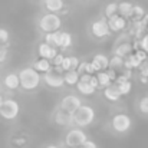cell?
Returning <instances> with one entry per match:
<instances>
[{
    "instance_id": "cell-19",
    "label": "cell",
    "mask_w": 148,
    "mask_h": 148,
    "mask_svg": "<svg viewBox=\"0 0 148 148\" xmlns=\"http://www.w3.org/2000/svg\"><path fill=\"white\" fill-rule=\"evenodd\" d=\"M63 79H65V84L66 85L76 86L78 82H79V79H81V75L78 73V71H68V72H65Z\"/></svg>"
},
{
    "instance_id": "cell-44",
    "label": "cell",
    "mask_w": 148,
    "mask_h": 148,
    "mask_svg": "<svg viewBox=\"0 0 148 148\" xmlns=\"http://www.w3.org/2000/svg\"><path fill=\"white\" fill-rule=\"evenodd\" d=\"M0 95H1V85H0Z\"/></svg>"
},
{
    "instance_id": "cell-12",
    "label": "cell",
    "mask_w": 148,
    "mask_h": 148,
    "mask_svg": "<svg viewBox=\"0 0 148 148\" xmlns=\"http://www.w3.org/2000/svg\"><path fill=\"white\" fill-rule=\"evenodd\" d=\"M91 62H92L94 68L97 69V72H101V71H103V69H108V68H109V59H108L105 55H102V53L95 55V56H94V59H92Z\"/></svg>"
},
{
    "instance_id": "cell-34",
    "label": "cell",
    "mask_w": 148,
    "mask_h": 148,
    "mask_svg": "<svg viewBox=\"0 0 148 148\" xmlns=\"http://www.w3.org/2000/svg\"><path fill=\"white\" fill-rule=\"evenodd\" d=\"M85 73H88V75H95V73H98L97 69L94 68L92 62H86V65H85Z\"/></svg>"
},
{
    "instance_id": "cell-33",
    "label": "cell",
    "mask_w": 148,
    "mask_h": 148,
    "mask_svg": "<svg viewBox=\"0 0 148 148\" xmlns=\"http://www.w3.org/2000/svg\"><path fill=\"white\" fill-rule=\"evenodd\" d=\"M140 46H141V50H144L145 53H148V33L141 38V40H140Z\"/></svg>"
},
{
    "instance_id": "cell-13",
    "label": "cell",
    "mask_w": 148,
    "mask_h": 148,
    "mask_svg": "<svg viewBox=\"0 0 148 148\" xmlns=\"http://www.w3.org/2000/svg\"><path fill=\"white\" fill-rule=\"evenodd\" d=\"M55 122H56L58 125L68 127V125H71V124L73 122V118H72L71 114H68V112L59 109V111H56V114H55Z\"/></svg>"
},
{
    "instance_id": "cell-9",
    "label": "cell",
    "mask_w": 148,
    "mask_h": 148,
    "mask_svg": "<svg viewBox=\"0 0 148 148\" xmlns=\"http://www.w3.org/2000/svg\"><path fill=\"white\" fill-rule=\"evenodd\" d=\"M43 81L46 82V85H49L50 88H62L65 85V79L63 75L60 73H55V72H48L43 75Z\"/></svg>"
},
{
    "instance_id": "cell-1",
    "label": "cell",
    "mask_w": 148,
    "mask_h": 148,
    "mask_svg": "<svg viewBox=\"0 0 148 148\" xmlns=\"http://www.w3.org/2000/svg\"><path fill=\"white\" fill-rule=\"evenodd\" d=\"M19 79H20V86L25 91H33L40 84V73L35 68H25L20 71Z\"/></svg>"
},
{
    "instance_id": "cell-17",
    "label": "cell",
    "mask_w": 148,
    "mask_h": 148,
    "mask_svg": "<svg viewBox=\"0 0 148 148\" xmlns=\"http://www.w3.org/2000/svg\"><path fill=\"white\" fill-rule=\"evenodd\" d=\"M103 95H105V98L108 99V101H111V102H116V101H119V98H121V94H119L116 85H111V86L105 88L103 89Z\"/></svg>"
},
{
    "instance_id": "cell-21",
    "label": "cell",
    "mask_w": 148,
    "mask_h": 148,
    "mask_svg": "<svg viewBox=\"0 0 148 148\" xmlns=\"http://www.w3.org/2000/svg\"><path fill=\"white\" fill-rule=\"evenodd\" d=\"M97 79H98V84H99V86L101 88H108V86H111L112 85V79H111V76H109V73L108 72H98L97 73Z\"/></svg>"
},
{
    "instance_id": "cell-15",
    "label": "cell",
    "mask_w": 148,
    "mask_h": 148,
    "mask_svg": "<svg viewBox=\"0 0 148 148\" xmlns=\"http://www.w3.org/2000/svg\"><path fill=\"white\" fill-rule=\"evenodd\" d=\"M3 82H4V86L7 89H12V91H14V89H17L20 86V79H19V75H16V73L6 75Z\"/></svg>"
},
{
    "instance_id": "cell-41",
    "label": "cell",
    "mask_w": 148,
    "mask_h": 148,
    "mask_svg": "<svg viewBox=\"0 0 148 148\" xmlns=\"http://www.w3.org/2000/svg\"><path fill=\"white\" fill-rule=\"evenodd\" d=\"M141 82H143V84H147V82H148V78H145V76H141Z\"/></svg>"
},
{
    "instance_id": "cell-23",
    "label": "cell",
    "mask_w": 148,
    "mask_h": 148,
    "mask_svg": "<svg viewBox=\"0 0 148 148\" xmlns=\"http://www.w3.org/2000/svg\"><path fill=\"white\" fill-rule=\"evenodd\" d=\"M76 89L82 94V95H86V97H89V95H92L97 89L89 84V82H82V81H79L78 82V85H76Z\"/></svg>"
},
{
    "instance_id": "cell-26",
    "label": "cell",
    "mask_w": 148,
    "mask_h": 148,
    "mask_svg": "<svg viewBox=\"0 0 148 148\" xmlns=\"http://www.w3.org/2000/svg\"><path fill=\"white\" fill-rule=\"evenodd\" d=\"M59 35H60V32H59V30H58V32H52V33H46V35H45V42H46L48 45H50V46L58 48Z\"/></svg>"
},
{
    "instance_id": "cell-40",
    "label": "cell",
    "mask_w": 148,
    "mask_h": 148,
    "mask_svg": "<svg viewBox=\"0 0 148 148\" xmlns=\"http://www.w3.org/2000/svg\"><path fill=\"white\" fill-rule=\"evenodd\" d=\"M141 76H145V78H148V62L141 68Z\"/></svg>"
},
{
    "instance_id": "cell-31",
    "label": "cell",
    "mask_w": 148,
    "mask_h": 148,
    "mask_svg": "<svg viewBox=\"0 0 148 148\" xmlns=\"http://www.w3.org/2000/svg\"><path fill=\"white\" fill-rule=\"evenodd\" d=\"M138 109L143 115H148V95L147 97H143L138 102Z\"/></svg>"
},
{
    "instance_id": "cell-8",
    "label": "cell",
    "mask_w": 148,
    "mask_h": 148,
    "mask_svg": "<svg viewBox=\"0 0 148 148\" xmlns=\"http://www.w3.org/2000/svg\"><path fill=\"white\" fill-rule=\"evenodd\" d=\"M91 32L97 38H105V36H108L111 33L109 26H108V20L106 19H99L97 22H94L92 26H91Z\"/></svg>"
},
{
    "instance_id": "cell-28",
    "label": "cell",
    "mask_w": 148,
    "mask_h": 148,
    "mask_svg": "<svg viewBox=\"0 0 148 148\" xmlns=\"http://www.w3.org/2000/svg\"><path fill=\"white\" fill-rule=\"evenodd\" d=\"M115 14H118V4L116 3H108L106 6H105V16L108 17V19H111L112 16H115Z\"/></svg>"
},
{
    "instance_id": "cell-2",
    "label": "cell",
    "mask_w": 148,
    "mask_h": 148,
    "mask_svg": "<svg viewBox=\"0 0 148 148\" xmlns=\"http://www.w3.org/2000/svg\"><path fill=\"white\" fill-rule=\"evenodd\" d=\"M72 118H73V124L75 125L84 128V127H88V125H91L94 122V119H95V111H94V108H91L88 105H82L72 115Z\"/></svg>"
},
{
    "instance_id": "cell-38",
    "label": "cell",
    "mask_w": 148,
    "mask_h": 148,
    "mask_svg": "<svg viewBox=\"0 0 148 148\" xmlns=\"http://www.w3.org/2000/svg\"><path fill=\"white\" fill-rule=\"evenodd\" d=\"M81 148H98V145H97L94 141L88 140V141H86V143H85V144H84V145H82Z\"/></svg>"
},
{
    "instance_id": "cell-35",
    "label": "cell",
    "mask_w": 148,
    "mask_h": 148,
    "mask_svg": "<svg viewBox=\"0 0 148 148\" xmlns=\"http://www.w3.org/2000/svg\"><path fill=\"white\" fill-rule=\"evenodd\" d=\"M63 59H65V56H63V55H60V53H58V56L52 60V63H53L56 68H60V66H62V63H63Z\"/></svg>"
},
{
    "instance_id": "cell-11",
    "label": "cell",
    "mask_w": 148,
    "mask_h": 148,
    "mask_svg": "<svg viewBox=\"0 0 148 148\" xmlns=\"http://www.w3.org/2000/svg\"><path fill=\"white\" fill-rule=\"evenodd\" d=\"M39 56L42 59H48V60H53L58 56V49L55 46H50L46 42L39 45Z\"/></svg>"
},
{
    "instance_id": "cell-42",
    "label": "cell",
    "mask_w": 148,
    "mask_h": 148,
    "mask_svg": "<svg viewBox=\"0 0 148 148\" xmlns=\"http://www.w3.org/2000/svg\"><path fill=\"white\" fill-rule=\"evenodd\" d=\"M45 148H59L58 145H55V144H49V145H46Z\"/></svg>"
},
{
    "instance_id": "cell-24",
    "label": "cell",
    "mask_w": 148,
    "mask_h": 148,
    "mask_svg": "<svg viewBox=\"0 0 148 148\" xmlns=\"http://www.w3.org/2000/svg\"><path fill=\"white\" fill-rule=\"evenodd\" d=\"M131 49H132L131 43H122V45L116 46L115 55L119 56V58H122V59H125V58H128V56L131 55Z\"/></svg>"
},
{
    "instance_id": "cell-3",
    "label": "cell",
    "mask_w": 148,
    "mask_h": 148,
    "mask_svg": "<svg viewBox=\"0 0 148 148\" xmlns=\"http://www.w3.org/2000/svg\"><path fill=\"white\" fill-rule=\"evenodd\" d=\"M60 25H62V20H60V17L56 13H46L39 20V27L45 33L58 32L59 27H60Z\"/></svg>"
},
{
    "instance_id": "cell-45",
    "label": "cell",
    "mask_w": 148,
    "mask_h": 148,
    "mask_svg": "<svg viewBox=\"0 0 148 148\" xmlns=\"http://www.w3.org/2000/svg\"><path fill=\"white\" fill-rule=\"evenodd\" d=\"M62 148H71V147H66V145H65V147H62Z\"/></svg>"
},
{
    "instance_id": "cell-39",
    "label": "cell",
    "mask_w": 148,
    "mask_h": 148,
    "mask_svg": "<svg viewBox=\"0 0 148 148\" xmlns=\"http://www.w3.org/2000/svg\"><path fill=\"white\" fill-rule=\"evenodd\" d=\"M89 84H91V85H92L95 89H97V88H99L98 79H97V76H95V75H92V76H91V79H89Z\"/></svg>"
},
{
    "instance_id": "cell-27",
    "label": "cell",
    "mask_w": 148,
    "mask_h": 148,
    "mask_svg": "<svg viewBox=\"0 0 148 148\" xmlns=\"http://www.w3.org/2000/svg\"><path fill=\"white\" fill-rule=\"evenodd\" d=\"M124 63H125V59H122V58L114 55V56L109 59V69H121V68L124 66Z\"/></svg>"
},
{
    "instance_id": "cell-25",
    "label": "cell",
    "mask_w": 148,
    "mask_h": 148,
    "mask_svg": "<svg viewBox=\"0 0 148 148\" xmlns=\"http://www.w3.org/2000/svg\"><path fill=\"white\" fill-rule=\"evenodd\" d=\"M141 63H143V62H141V60L138 59V56L134 53V55H130V56H128V59H125L124 66H125L127 69H134V68H138Z\"/></svg>"
},
{
    "instance_id": "cell-4",
    "label": "cell",
    "mask_w": 148,
    "mask_h": 148,
    "mask_svg": "<svg viewBox=\"0 0 148 148\" xmlns=\"http://www.w3.org/2000/svg\"><path fill=\"white\" fill-rule=\"evenodd\" d=\"M86 141H88L86 134L79 128H73V130L68 131V134L65 135V145L66 147L81 148Z\"/></svg>"
},
{
    "instance_id": "cell-22",
    "label": "cell",
    "mask_w": 148,
    "mask_h": 148,
    "mask_svg": "<svg viewBox=\"0 0 148 148\" xmlns=\"http://www.w3.org/2000/svg\"><path fill=\"white\" fill-rule=\"evenodd\" d=\"M71 45H72V36H71V33H68V32H60V35H59V42H58V48L68 49Z\"/></svg>"
},
{
    "instance_id": "cell-14",
    "label": "cell",
    "mask_w": 148,
    "mask_h": 148,
    "mask_svg": "<svg viewBox=\"0 0 148 148\" xmlns=\"http://www.w3.org/2000/svg\"><path fill=\"white\" fill-rule=\"evenodd\" d=\"M79 66V59L76 56H65L63 63H62V71H76Z\"/></svg>"
},
{
    "instance_id": "cell-6",
    "label": "cell",
    "mask_w": 148,
    "mask_h": 148,
    "mask_svg": "<svg viewBox=\"0 0 148 148\" xmlns=\"http://www.w3.org/2000/svg\"><path fill=\"white\" fill-rule=\"evenodd\" d=\"M20 112V106H19V102L14 101V99H4L1 108H0V116L10 121V119H14Z\"/></svg>"
},
{
    "instance_id": "cell-10",
    "label": "cell",
    "mask_w": 148,
    "mask_h": 148,
    "mask_svg": "<svg viewBox=\"0 0 148 148\" xmlns=\"http://www.w3.org/2000/svg\"><path fill=\"white\" fill-rule=\"evenodd\" d=\"M108 26H109L111 32L116 33V32H121V30H124L127 27V20L121 14H115L111 19H108Z\"/></svg>"
},
{
    "instance_id": "cell-43",
    "label": "cell",
    "mask_w": 148,
    "mask_h": 148,
    "mask_svg": "<svg viewBox=\"0 0 148 148\" xmlns=\"http://www.w3.org/2000/svg\"><path fill=\"white\" fill-rule=\"evenodd\" d=\"M3 102H4V99H3V97L0 95V108H1V105H3Z\"/></svg>"
},
{
    "instance_id": "cell-5",
    "label": "cell",
    "mask_w": 148,
    "mask_h": 148,
    "mask_svg": "<svg viewBox=\"0 0 148 148\" xmlns=\"http://www.w3.org/2000/svg\"><path fill=\"white\" fill-rule=\"evenodd\" d=\"M111 127L115 132L118 134H125L131 130L132 127V119L131 116H128L127 114H115L112 116V121H111Z\"/></svg>"
},
{
    "instance_id": "cell-20",
    "label": "cell",
    "mask_w": 148,
    "mask_h": 148,
    "mask_svg": "<svg viewBox=\"0 0 148 148\" xmlns=\"http://www.w3.org/2000/svg\"><path fill=\"white\" fill-rule=\"evenodd\" d=\"M33 68L38 72H42V73L52 72V63H50V60H48V59H39L38 62H35Z\"/></svg>"
},
{
    "instance_id": "cell-32",
    "label": "cell",
    "mask_w": 148,
    "mask_h": 148,
    "mask_svg": "<svg viewBox=\"0 0 148 148\" xmlns=\"http://www.w3.org/2000/svg\"><path fill=\"white\" fill-rule=\"evenodd\" d=\"M9 42V32L6 29H0V46H4Z\"/></svg>"
},
{
    "instance_id": "cell-46",
    "label": "cell",
    "mask_w": 148,
    "mask_h": 148,
    "mask_svg": "<svg viewBox=\"0 0 148 148\" xmlns=\"http://www.w3.org/2000/svg\"><path fill=\"white\" fill-rule=\"evenodd\" d=\"M85 1H92V0H85Z\"/></svg>"
},
{
    "instance_id": "cell-18",
    "label": "cell",
    "mask_w": 148,
    "mask_h": 148,
    "mask_svg": "<svg viewBox=\"0 0 148 148\" xmlns=\"http://www.w3.org/2000/svg\"><path fill=\"white\" fill-rule=\"evenodd\" d=\"M132 10L134 4L130 1H121L118 4V14H121L122 17H132Z\"/></svg>"
},
{
    "instance_id": "cell-29",
    "label": "cell",
    "mask_w": 148,
    "mask_h": 148,
    "mask_svg": "<svg viewBox=\"0 0 148 148\" xmlns=\"http://www.w3.org/2000/svg\"><path fill=\"white\" fill-rule=\"evenodd\" d=\"M116 88H118L121 97H124V95H128V94L131 92V89H132V84H131V81H127V82H124V84L116 85Z\"/></svg>"
},
{
    "instance_id": "cell-30",
    "label": "cell",
    "mask_w": 148,
    "mask_h": 148,
    "mask_svg": "<svg viewBox=\"0 0 148 148\" xmlns=\"http://www.w3.org/2000/svg\"><path fill=\"white\" fill-rule=\"evenodd\" d=\"M132 17L135 20H143L145 17V10L141 7V6H134V10H132Z\"/></svg>"
},
{
    "instance_id": "cell-37",
    "label": "cell",
    "mask_w": 148,
    "mask_h": 148,
    "mask_svg": "<svg viewBox=\"0 0 148 148\" xmlns=\"http://www.w3.org/2000/svg\"><path fill=\"white\" fill-rule=\"evenodd\" d=\"M6 56H7V48L0 46V62L6 60Z\"/></svg>"
},
{
    "instance_id": "cell-36",
    "label": "cell",
    "mask_w": 148,
    "mask_h": 148,
    "mask_svg": "<svg viewBox=\"0 0 148 148\" xmlns=\"http://www.w3.org/2000/svg\"><path fill=\"white\" fill-rule=\"evenodd\" d=\"M127 81H130L128 76H125V75H119V76H116V79H115L114 82H115V85H119V84H124V82H127Z\"/></svg>"
},
{
    "instance_id": "cell-7",
    "label": "cell",
    "mask_w": 148,
    "mask_h": 148,
    "mask_svg": "<svg viewBox=\"0 0 148 148\" xmlns=\"http://www.w3.org/2000/svg\"><path fill=\"white\" fill-rule=\"evenodd\" d=\"M81 106H82L81 99L78 97H75V95H68V97H65L62 99V102H60V109L68 112V114H71V115H73Z\"/></svg>"
},
{
    "instance_id": "cell-16",
    "label": "cell",
    "mask_w": 148,
    "mask_h": 148,
    "mask_svg": "<svg viewBox=\"0 0 148 148\" xmlns=\"http://www.w3.org/2000/svg\"><path fill=\"white\" fill-rule=\"evenodd\" d=\"M45 7L49 10L50 13H58V12L63 10L65 1L63 0H45Z\"/></svg>"
}]
</instances>
